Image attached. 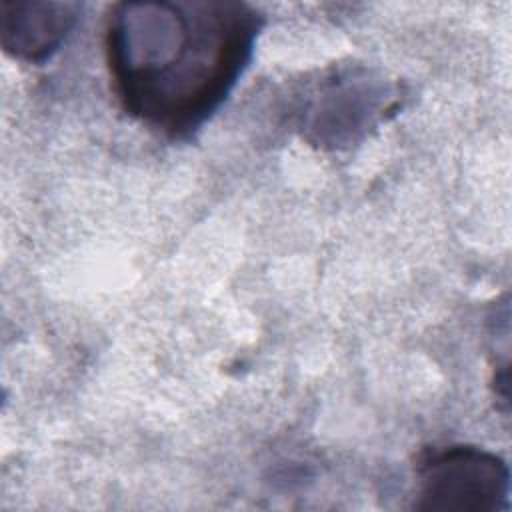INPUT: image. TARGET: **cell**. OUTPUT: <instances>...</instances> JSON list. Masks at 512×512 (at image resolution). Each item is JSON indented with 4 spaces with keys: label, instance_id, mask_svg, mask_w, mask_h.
Segmentation results:
<instances>
[{
    "label": "cell",
    "instance_id": "2",
    "mask_svg": "<svg viewBox=\"0 0 512 512\" xmlns=\"http://www.w3.org/2000/svg\"><path fill=\"white\" fill-rule=\"evenodd\" d=\"M416 496V510L506 512L510 470L498 454L478 446L432 448L418 462Z\"/></svg>",
    "mask_w": 512,
    "mask_h": 512
},
{
    "label": "cell",
    "instance_id": "3",
    "mask_svg": "<svg viewBox=\"0 0 512 512\" xmlns=\"http://www.w3.org/2000/svg\"><path fill=\"white\" fill-rule=\"evenodd\" d=\"M78 12L76 2H2V48L18 60L40 64L62 46Z\"/></svg>",
    "mask_w": 512,
    "mask_h": 512
},
{
    "label": "cell",
    "instance_id": "1",
    "mask_svg": "<svg viewBox=\"0 0 512 512\" xmlns=\"http://www.w3.org/2000/svg\"><path fill=\"white\" fill-rule=\"evenodd\" d=\"M262 26L242 0L118 2L104 32L112 90L146 128L190 138L234 90Z\"/></svg>",
    "mask_w": 512,
    "mask_h": 512
}]
</instances>
